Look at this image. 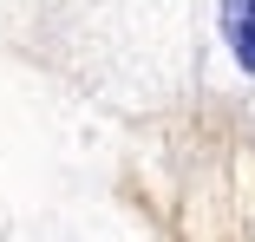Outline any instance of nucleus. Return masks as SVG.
Returning <instances> with one entry per match:
<instances>
[{"mask_svg":"<svg viewBox=\"0 0 255 242\" xmlns=\"http://www.w3.org/2000/svg\"><path fill=\"white\" fill-rule=\"evenodd\" d=\"M223 33L236 46V59L255 72V0H223Z\"/></svg>","mask_w":255,"mask_h":242,"instance_id":"f257e3e1","label":"nucleus"}]
</instances>
